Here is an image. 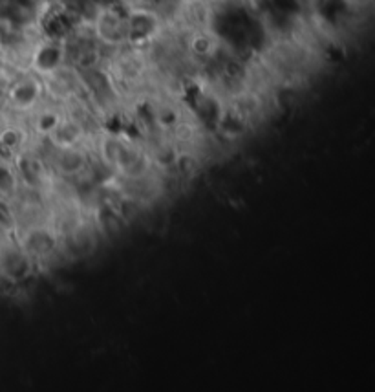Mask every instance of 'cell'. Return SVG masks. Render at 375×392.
<instances>
[{
	"instance_id": "8992f818",
	"label": "cell",
	"mask_w": 375,
	"mask_h": 392,
	"mask_svg": "<svg viewBox=\"0 0 375 392\" xmlns=\"http://www.w3.org/2000/svg\"><path fill=\"white\" fill-rule=\"evenodd\" d=\"M35 264L26 253L20 249L15 239L0 242V277H4L8 283H23L30 277Z\"/></svg>"
},
{
	"instance_id": "ba28073f",
	"label": "cell",
	"mask_w": 375,
	"mask_h": 392,
	"mask_svg": "<svg viewBox=\"0 0 375 392\" xmlns=\"http://www.w3.org/2000/svg\"><path fill=\"white\" fill-rule=\"evenodd\" d=\"M187 46L191 55L201 59V61H207V63H210L220 54L218 37L215 33H210L209 30H200L198 28L196 32H192V35L189 37Z\"/></svg>"
},
{
	"instance_id": "8fae6325",
	"label": "cell",
	"mask_w": 375,
	"mask_h": 392,
	"mask_svg": "<svg viewBox=\"0 0 375 392\" xmlns=\"http://www.w3.org/2000/svg\"><path fill=\"white\" fill-rule=\"evenodd\" d=\"M200 2H213V0H200Z\"/></svg>"
},
{
	"instance_id": "7a4b0ae2",
	"label": "cell",
	"mask_w": 375,
	"mask_h": 392,
	"mask_svg": "<svg viewBox=\"0 0 375 392\" xmlns=\"http://www.w3.org/2000/svg\"><path fill=\"white\" fill-rule=\"evenodd\" d=\"M125 15L126 8H123L119 2L99 6L90 28H92L95 41L103 46L105 50H119L126 46Z\"/></svg>"
},
{
	"instance_id": "6da1fadb",
	"label": "cell",
	"mask_w": 375,
	"mask_h": 392,
	"mask_svg": "<svg viewBox=\"0 0 375 392\" xmlns=\"http://www.w3.org/2000/svg\"><path fill=\"white\" fill-rule=\"evenodd\" d=\"M15 240L28 257L32 259L35 266L52 261L63 251V237L52 218L20 225L15 234Z\"/></svg>"
},
{
	"instance_id": "52a82bcc",
	"label": "cell",
	"mask_w": 375,
	"mask_h": 392,
	"mask_svg": "<svg viewBox=\"0 0 375 392\" xmlns=\"http://www.w3.org/2000/svg\"><path fill=\"white\" fill-rule=\"evenodd\" d=\"M63 116H64L63 105L44 101V103L40 105L39 109L33 110V112L28 116L30 117L28 131H30L32 140L33 141L48 140L49 136L55 132L59 123L63 121Z\"/></svg>"
},
{
	"instance_id": "30bf717a",
	"label": "cell",
	"mask_w": 375,
	"mask_h": 392,
	"mask_svg": "<svg viewBox=\"0 0 375 392\" xmlns=\"http://www.w3.org/2000/svg\"><path fill=\"white\" fill-rule=\"evenodd\" d=\"M0 48H2V35H0Z\"/></svg>"
},
{
	"instance_id": "9c48e42d",
	"label": "cell",
	"mask_w": 375,
	"mask_h": 392,
	"mask_svg": "<svg viewBox=\"0 0 375 392\" xmlns=\"http://www.w3.org/2000/svg\"><path fill=\"white\" fill-rule=\"evenodd\" d=\"M20 191L23 189H20V182H18L13 163L0 160V196L2 198L15 200Z\"/></svg>"
},
{
	"instance_id": "3957f363",
	"label": "cell",
	"mask_w": 375,
	"mask_h": 392,
	"mask_svg": "<svg viewBox=\"0 0 375 392\" xmlns=\"http://www.w3.org/2000/svg\"><path fill=\"white\" fill-rule=\"evenodd\" d=\"M126 48H147L157 41L163 28V20L157 9L150 6H132L126 8Z\"/></svg>"
},
{
	"instance_id": "5b68a950",
	"label": "cell",
	"mask_w": 375,
	"mask_h": 392,
	"mask_svg": "<svg viewBox=\"0 0 375 392\" xmlns=\"http://www.w3.org/2000/svg\"><path fill=\"white\" fill-rule=\"evenodd\" d=\"M63 66H66L64 41H54V39L40 37V41H37L30 52V70L37 76L46 77L61 70Z\"/></svg>"
},
{
	"instance_id": "277c9868",
	"label": "cell",
	"mask_w": 375,
	"mask_h": 392,
	"mask_svg": "<svg viewBox=\"0 0 375 392\" xmlns=\"http://www.w3.org/2000/svg\"><path fill=\"white\" fill-rule=\"evenodd\" d=\"M6 105L8 109L20 116H30L46 101L44 81L32 70L15 77L6 88Z\"/></svg>"
}]
</instances>
